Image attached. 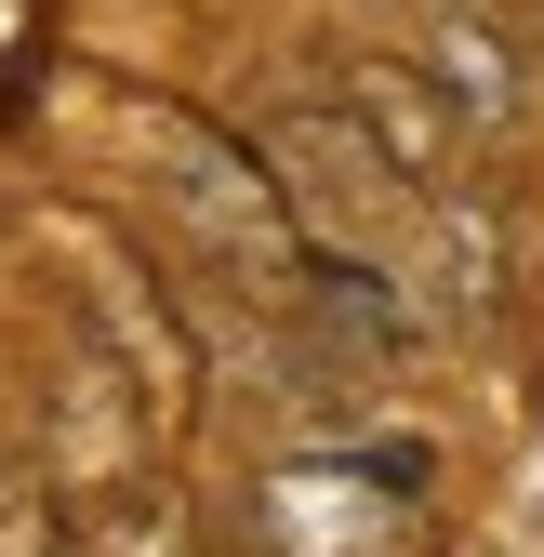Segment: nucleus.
<instances>
[{"instance_id":"nucleus-5","label":"nucleus","mask_w":544,"mask_h":557,"mask_svg":"<svg viewBox=\"0 0 544 557\" xmlns=\"http://www.w3.org/2000/svg\"><path fill=\"white\" fill-rule=\"evenodd\" d=\"M425 81L465 120H518V40L492 14H465V0H438V14H425Z\"/></svg>"},{"instance_id":"nucleus-1","label":"nucleus","mask_w":544,"mask_h":557,"mask_svg":"<svg viewBox=\"0 0 544 557\" xmlns=\"http://www.w3.org/2000/svg\"><path fill=\"white\" fill-rule=\"evenodd\" d=\"M265 147V173H280V199H293V226H306V252H346V265H385L398 239L425 226V186L385 160V133L332 94V107H280L252 133Z\"/></svg>"},{"instance_id":"nucleus-3","label":"nucleus","mask_w":544,"mask_h":557,"mask_svg":"<svg viewBox=\"0 0 544 557\" xmlns=\"http://www.w3.org/2000/svg\"><path fill=\"white\" fill-rule=\"evenodd\" d=\"M346 107H359V120L385 133V160L412 173L425 199L452 186V147L479 133V120H465V107H452V94L425 81V53H359V66H346Z\"/></svg>"},{"instance_id":"nucleus-6","label":"nucleus","mask_w":544,"mask_h":557,"mask_svg":"<svg viewBox=\"0 0 544 557\" xmlns=\"http://www.w3.org/2000/svg\"><path fill=\"white\" fill-rule=\"evenodd\" d=\"M14 505H27V478H14V451H0V531H14Z\"/></svg>"},{"instance_id":"nucleus-4","label":"nucleus","mask_w":544,"mask_h":557,"mask_svg":"<svg viewBox=\"0 0 544 557\" xmlns=\"http://www.w3.org/2000/svg\"><path fill=\"white\" fill-rule=\"evenodd\" d=\"M425 265H438V278H425L438 319H492V306H505V226L479 213V199H452V186L425 199Z\"/></svg>"},{"instance_id":"nucleus-2","label":"nucleus","mask_w":544,"mask_h":557,"mask_svg":"<svg viewBox=\"0 0 544 557\" xmlns=\"http://www.w3.org/2000/svg\"><path fill=\"white\" fill-rule=\"evenodd\" d=\"M147 147H160V199H173V226L213 252L239 293H293V278L319 265L306 226H293V199H280V173H265V147H226V133L186 120V107L147 120Z\"/></svg>"}]
</instances>
